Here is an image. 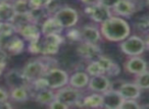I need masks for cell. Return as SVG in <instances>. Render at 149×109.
Returning a JSON list of instances; mask_svg holds the SVG:
<instances>
[{
	"mask_svg": "<svg viewBox=\"0 0 149 109\" xmlns=\"http://www.w3.org/2000/svg\"><path fill=\"white\" fill-rule=\"evenodd\" d=\"M102 37L109 42L120 43L131 35V26L124 17L111 15L100 25Z\"/></svg>",
	"mask_w": 149,
	"mask_h": 109,
	"instance_id": "obj_1",
	"label": "cell"
},
{
	"mask_svg": "<svg viewBox=\"0 0 149 109\" xmlns=\"http://www.w3.org/2000/svg\"><path fill=\"white\" fill-rule=\"evenodd\" d=\"M120 49L125 55L140 56L146 50L145 40L137 35H130L120 43Z\"/></svg>",
	"mask_w": 149,
	"mask_h": 109,
	"instance_id": "obj_2",
	"label": "cell"
},
{
	"mask_svg": "<svg viewBox=\"0 0 149 109\" xmlns=\"http://www.w3.org/2000/svg\"><path fill=\"white\" fill-rule=\"evenodd\" d=\"M82 98H83V95L81 93V90L74 88L70 85L58 89L55 92V99L63 102L68 107L80 106Z\"/></svg>",
	"mask_w": 149,
	"mask_h": 109,
	"instance_id": "obj_3",
	"label": "cell"
},
{
	"mask_svg": "<svg viewBox=\"0 0 149 109\" xmlns=\"http://www.w3.org/2000/svg\"><path fill=\"white\" fill-rule=\"evenodd\" d=\"M43 76L47 82L48 88L55 91L68 85V80H70V74L58 66L48 69Z\"/></svg>",
	"mask_w": 149,
	"mask_h": 109,
	"instance_id": "obj_4",
	"label": "cell"
},
{
	"mask_svg": "<svg viewBox=\"0 0 149 109\" xmlns=\"http://www.w3.org/2000/svg\"><path fill=\"white\" fill-rule=\"evenodd\" d=\"M65 42V38L62 34L42 36L41 38V55L53 56L59 52L62 44Z\"/></svg>",
	"mask_w": 149,
	"mask_h": 109,
	"instance_id": "obj_5",
	"label": "cell"
},
{
	"mask_svg": "<svg viewBox=\"0 0 149 109\" xmlns=\"http://www.w3.org/2000/svg\"><path fill=\"white\" fill-rule=\"evenodd\" d=\"M84 12L94 24H99V25H101L103 22L113 15L111 9L100 4L99 2L92 5H85Z\"/></svg>",
	"mask_w": 149,
	"mask_h": 109,
	"instance_id": "obj_6",
	"label": "cell"
},
{
	"mask_svg": "<svg viewBox=\"0 0 149 109\" xmlns=\"http://www.w3.org/2000/svg\"><path fill=\"white\" fill-rule=\"evenodd\" d=\"M0 46L8 55L11 56L19 55L25 51V49H27L26 41L19 34L10 36V37L6 38L4 40H1Z\"/></svg>",
	"mask_w": 149,
	"mask_h": 109,
	"instance_id": "obj_7",
	"label": "cell"
},
{
	"mask_svg": "<svg viewBox=\"0 0 149 109\" xmlns=\"http://www.w3.org/2000/svg\"><path fill=\"white\" fill-rule=\"evenodd\" d=\"M24 72V74L26 78L32 82V81L39 78L45 74V72L48 70L47 66L45 65L44 61L41 57L35 58V59H30L27 63L22 68Z\"/></svg>",
	"mask_w": 149,
	"mask_h": 109,
	"instance_id": "obj_8",
	"label": "cell"
},
{
	"mask_svg": "<svg viewBox=\"0 0 149 109\" xmlns=\"http://www.w3.org/2000/svg\"><path fill=\"white\" fill-rule=\"evenodd\" d=\"M56 19L60 23V25L63 27V29L76 27V25L79 22V12L77 9L72 8L70 6H62L55 15H53Z\"/></svg>",
	"mask_w": 149,
	"mask_h": 109,
	"instance_id": "obj_9",
	"label": "cell"
},
{
	"mask_svg": "<svg viewBox=\"0 0 149 109\" xmlns=\"http://www.w3.org/2000/svg\"><path fill=\"white\" fill-rule=\"evenodd\" d=\"M77 53L81 58L90 61V60H96L99 56H101L102 50L98 44L82 41L77 47Z\"/></svg>",
	"mask_w": 149,
	"mask_h": 109,
	"instance_id": "obj_10",
	"label": "cell"
},
{
	"mask_svg": "<svg viewBox=\"0 0 149 109\" xmlns=\"http://www.w3.org/2000/svg\"><path fill=\"white\" fill-rule=\"evenodd\" d=\"M5 83L9 89H13L17 87H28L31 82L26 78L22 68H13L5 74Z\"/></svg>",
	"mask_w": 149,
	"mask_h": 109,
	"instance_id": "obj_11",
	"label": "cell"
},
{
	"mask_svg": "<svg viewBox=\"0 0 149 109\" xmlns=\"http://www.w3.org/2000/svg\"><path fill=\"white\" fill-rule=\"evenodd\" d=\"M111 88V82L109 80V76H107L106 74L90 76L89 84L87 87L89 91L97 93H104Z\"/></svg>",
	"mask_w": 149,
	"mask_h": 109,
	"instance_id": "obj_12",
	"label": "cell"
},
{
	"mask_svg": "<svg viewBox=\"0 0 149 109\" xmlns=\"http://www.w3.org/2000/svg\"><path fill=\"white\" fill-rule=\"evenodd\" d=\"M125 70L130 74H137L148 69V63L144 58L140 56H131L124 64Z\"/></svg>",
	"mask_w": 149,
	"mask_h": 109,
	"instance_id": "obj_13",
	"label": "cell"
},
{
	"mask_svg": "<svg viewBox=\"0 0 149 109\" xmlns=\"http://www.w3.org/2000/svg\"><path fill=\"white\" fill-rule=\"evenodd\" d=\"M17 34L25 40L26 42L34 41V40H39L42 38V32L40 25L34 23H30L23 27L17 29Z\"/></svg>",
	"mask_w": 149,
	"mask_h": 109,
	"instance_id": "obj_14",
	"label": "cell"
},
{
	"mask_svg": "<svg viewBox=\"0 0 149 109\" xmlns=\"http://www.w3.org/2000/svg\"><path fill=\"white\" fill-rule=\"evenodd\" d=\"M103 95V107L107 109H120L122 106L124 97L120 95V91L109 89L106 92L102 93Z\"/></svg>",
	"mask_w": 149,
	"mask_h": 109,
	"instance_id": "obj_15",
	"label": "cell"
},
{
	"mask_svg": "<svg viewBox=\"0 0 149 109\" xmlns=\"http://www.w3.org/2000/svg\"><path fill=\"white\" fill-rule=\"evenodd\" d=\"M80 29H81L82 41L97 44L101 40L102 35L100 32V28L94 24H86Z\"/></svg>",
	"mask_w": 149,
	"mask_h": 109,
	"instance_id": "obj_16",
	"label": "cell"
},
{
	"mask_svg": "<svg viewBox=\"0 0 149 109\" xmlns=\"http://www.w3.org/2000/svg\"><path fill=\"white\" fill-rule=\"evenodd\" d=\"M137 10V5L134 0H120V2L112 9L113 13L118 17H131Z\"/></svg>",
	"mask_w": 149,
	"mask_h": 109,
	"instance_id": "obj_17",
	"label": "cell"
},
{
	"mask_svg": "<svg viewBox=\"0 0 149 109\" xmlns=\"http://www.w3.org/2000/svg\"><path fill=\"white\" fill-rule=\"evenodd\" d=\"M40 27H41V32L43 36L54 35V34H62L64 31L63 27L60 25V23L53 15H49L40 25Z\"/></svg>",
	"mask_w": 149,
	"mask_h": 109,
	"instance_id": "obj_18",
	"label": "cell"
},
{
	"mask_svg": "<svg viewBox=\"0 0 149 109\" xmlns=\"http://www.w3.org/2000/svg\"><path fill=\"white\" fill-rule=\"evenodd\" d=\"M120 91V95L124 97V99H136L138 100L141 97L142 90L139 88L136 83H124L118 89Z\"/></svg>",
	"mask_w": 149,
	"mask_h": 109,
	"instance_id": "obj_19",
	"label": "cell"
},
{
	"mask_svg": "<svg viewBox=\"0 0 149 109\" xmlns=\"http://www.w3.org/2000/svg\"><path fill=\"white\" fill-rule=\"evenodd\" d=\"M98 62L101 65L102 69L104 72V74H106L107 76H116L118 74H120V67L116 62H114L112 59L106 57L104 55H101L97 58Z\"/></svg>",
	"mask_w": 149,
	"mask_h": 109,
	"instance_id": "obj_20",
	"label": "cell"
},
{
	"mask_svg": "<svg viewBox=\"0 0 149 109\" xmlns=\"http://www.w3.org/2000/svg\"><path fill=\"white\" fill-rule=\"evenodd\" d=\"M90 81V76L86 72H76L70 76L68 85L79 90L87 88Z\"/></svg>",
	"mask_w": 149,
	"mask_h": 109,
	"instance_id": "obj_21",
	"label": "cell"
},
{
	"mask_svg": "<svg viewBox=\"0 0 149 109\" xmlns=\"http://www.w3.org/2000/svg\"><path fill=\"white\" fill-rule=\"evenodd\" d=\"M80 106L89 108H102L103 107V95L102 93L92 92V94L83 96Z\"/></svg>",
	"mask_w": 149,
	"mask_h": 109,
	"instance_id": "obj_22",
	"label": "cell"
},
{
	"mask_svg": "<svg viewBox=\"0 0 149 109\" xmlns=\"http://www.w3.org/2000/svg\"><path fill=\"white\" fill-rule=\"evenodd\" d=\"M32 96V92L28 87H17V88L9 89V99L13 102L25 103Z\"/></svg>",
	"mask_w": 149,
	"mask_h": 109,
	"instance_id": "obj_23",
	"label": "cell"
},
{
	"mask_svg": "<svg viewBox=\"0 0 149 109\" xmlns=\"http://www.w3.org/2000/svg\"><path fill=\"white\" fill-rule=\"evenodd\" d=\"M17 17V12L13 2L0 1V23H13Z\"/></svg>",
	"mask_w": 149,
	"mask_h": 109,
	"instance_id": "obj_24",
	"label": "cell"
},
{
	"mask_svg": "<svg viewBox=\"0 0 149 109\" xmlns=\"http://www.w3.org/2000/svg\"><path fill=\"white\" fill-rule=\"evenodd\" d=\"M35 102L39 103L41 105L48 106L52 101L55 99V90H52L50 88L44 89V90L38 91L33 96Z\"/></svg>",
	"mask_w": 149,
	"mask_h": 109,
	"instance_id": "obj_25",
	"label": "cell"
},
{
	"mask_svg": "<svg viewBox=\"0 0 149 109\" xmlns=\"http://www.w3.org/2000/svg\"><path fill=\"white\" fill-rule=\"evenodd\" d=\"M135 30L146 35L149 33V15H142L140 17H136L133 23Z\"/></svg>",
	"mask_w": 149,
	"mask_h": 109,
	"instance_id": "obj_26",
	"label": "cell"
},
{
	"mask_svg": "<svg viewBox=\"0 0 149 109\" xmlns=\"http://www.w3.org/2000/svg\"><path fill=\"white\" fill-rule=\"evenodd\" d=\"M15 34H17V31L13 23H0V41Z\"/></svg>",
	"mask_w": 149,
	"mask_h": 109,
	"instance_id": "obj_27",
	"label": "cell"
},
{
	"mask_svg": "<svg viewBox=\"0 0 149 109\" xmlns=\"http://www.w3.org/2000/svg\"><path fill=\"white\" fill-rule=\"evenodd\" d=\"M29 15H30V17H31L32 22H33L34 24H37V25H41V24L49 17L44 7L33 8L29 12Z\"/></svg>",
	"mask_w": 149,
	"mask_h": 109,
	"instance_id": "obj_28",
	"label": "cell"
},
{
	"mask_svg": "<svg viewBox=\"0 0 149 109\" xmlns=\"http://www.w3.org/2000/svg\"><path fill=\"white\" fill-rule=\"evenodd\" d=\"M85 72L89 74L90 76H99V74H104V72L102 69L101 65L99 64L98 60H90L88 61V64L86 65Z\"/></svg>",
	"mask_w": 149,
	"mask_h": 109,
	"instance_id": "obj_29",
	"label": "cell"
},
{
	"mask_svg": "<svg viewBox=\"0 0 149 109\" xmlns=\"http://www.w3.org/2000/svg\"><path fill=\"white\" fill-rule=\"evenodd\" d=\"M13 4L17 15H25V13H29L32 10L29 0H13Z\"/></svg>",
	"mask_w": 149,
	"mask_h": 109,
	"instance_id": "obj_30",
	"label": "cell"
},
{
	"mask_svg": "<svg viewBox=\"0 0 149 109\" xmlns=\"http://www.w3.org/2000/svg\"><path fill=\"white\" fill-rule=\"evenodd\" d=\"M64 38H65V40H68V41H70V42L80 43V42H82L81 29H78V28H76V27L65 29Z\"/></svg>",
	"mask_w": 149,
	"mask_h": 109,
	"instance_id": "obj_31",
	"label": "cell"
},
{
	"mask_svg": "<svg viewBox=\"0 0 149 109\" xmlns=\"http://www.w3.org/2000/svg\"><path fill=\"white\" fill-rule=\"evenodd\" d=\"M135 83L139 86L141 90H149V70L137 74L135 78Z\"/></svg>",
	"mask_w": 149,
	"mask_h": 109,
	"instance_id": "obj_32",
	"label": "cell"
},
{
	"mask_svg": "<svg viewBox=\"0 0 149 109\" xmlns=\"http://www.w3.org/2000/svg\"><path fill=\"white\" fill-rule=\"evenodd\" d=\"M62 6L63 5L60 0H47L44 5V8L47 11L48 15H54Z\"/></svg>",
	"mask_w": 149,
	"mask_h": 109,
	"instance_id": "obj_33",
	"label": "cell"
},
{
	"mask_svg": "<svg viewBox=\"0 0 149 109\" xmlns=\"http://www.w3.org/2000/svg\"><path fill=\"white\" fill-rule=\"evenodd\" d=\"M41 39L39 40H34V41H30L27 44V50L29 53L37 55V54H41Z\"/></svg>",
	"mask_w": 149,
	"mask_h": 109,
	"instance_id": "obj_34",
	"label": "cell"
},
{
	"mask_svg": "<svg viewBox=\"0 0 149 109\" xmlns=\"http://www.w3.org/2000/svg\"><path fill=\"white\" fill-rule=\"evenodd\" d=\"M141 105L136 99H125L122 103L120 109H139Z\"/></svg>",
	"mask_w": 149,
	"mask_h": 109,
	"instance_id": "obj_35",
	"label": "cell"
},
{
	"mask_svg": "<svg viewBox=\"0 0 149 109\" xmlns=\"http://www.w3.org/2000/svg\"><path fill=\"white\" fill-rule=\"evenodd\" d=\"M48 107L51 109H68V108H70L68 105L64 104V103L61 102V101L57 100V99H54V100L48 105Z\"/></svg>",
	"mask_w": 149,
	"mask_h": 109,
	"instance_id": "obj_36",
	"label": "cell"
},
{
	"mask_svg": "<svg viewBox=\"0 0 149 109\" xmlns=\"http://www.w3.org/2000/svg\"><path fill=\"white\" fill-rule=\"evenodd\" d=\"M118 2H120V0H99L100 4L104 5L105 7L111 9V10L114 8V6H116Z\"/></svg>",
	"mask_w": 149,
	"mask_h": 109,
	"instance_id": "obj_37",
	"label": "cell"
},
{
	"mask_svg": "<svg viewBox=\"0 0 149 109\" xmlns=\"http://www.w3.org/2000/svg\"><path fill=\"white\" fill-rule=\"evenodd\" d=\"M46 1H47V0H29L30 5H31L32 9H33V8H40V7H44Z\"/></svg>",
	"mask_w": 149,
	"mask_h": 109,
	"instance_id": "obj_38",
	"label": "cell"
},
{
	"mask_svg": "<svg viewBox=\"0 0 149 109\" xmlns=\"http://www.w3.org/2000/svg\"><path fill=\"white\" fill-rule=\"evenodd\" d=\"M9 99V92L3 89L2 87H0V102L3 101H7Z\"/></svg>",
	"mask_w": 149,
	"mask_h": 109,
	"instance_id": "obj_39",
	"label": "cell"
},
{
	"mask_svg": "<svg viewBox=\"0 0 149 109\" xmlns=\"http://www.w3.org/2000/svg\"><path fill=\"white\" fill-rule=\"evenodd\" d=\"M84 5H92L99 2V0H80Z\"/></svg>",
	"mask_w": 149,
	"mask_h": 109,
	"instance_id": "obj_40",
	"label": "cell"
},
{
	"mask_svg": "<svg viewBox=\"0 0 149 109\" xmlns=\"http://www.w3.org/2000/svg\"><path fill=\"white\" fill-rule=\"evenodd\" d=\"M145 44H146V49H149V33L146 34V37H145Z\"/></svg>",
	"mask_w": 149,
	"mask_h": 109,
	"instance_id": "obj_41",
	"label": "cell"
},
{
	"mask_svg": "<svg viewBox=\"0 0 149 109\" xmlns=\"http://www.w3.org/2000/svg\"><path fill=\"white\" fill-rule=\"evenodd\" d=\"M5 66H6V64H4V63H0V76H1V74H3V70H4Z\"/></svg>",
	"mask_w": 149,
	"mask_h": 109,
	"instance_id": "obj_42",
	"label": "cell"
},
{
	"mask_svg": "<svg viewBox=\"0 0 149 109\" xmlns=\"http://www.w3.org/2000/svg\"><path fill=\"white\" fill-rule=\"evenodd\" d=\"M0 1H7V2H13V0H0Z\"/></svg>",
	"mask_w": 149,
	"mask_h": 109,
	"instance_id": "obj_43",
	"label": "cell"
},
{
	"mask_svg": "<svg viewBox=\"0 0 149 109\" xmlns=\"http://www.w3.org/2000/svg\"><path fill=\"white\" fill-rule=\"evenodd\" d=\"M146 1H147V4L149 5V0H146Z\"/></svg>",
	"mask_w": 149,
	"mask_h": 109,
	"instance_id": "obj_44",
	"label": "cell"
},
{
	"mask_svg": "<svg viewBox=\"0 0 149 109\" xmlns=\"http://www.w3.org/2000/svg\"><path fill=\"white\" fill-rule=\"evenodd\" d=\"M1 50H2V48H1V46H0V51H1Z\"/></svg>",
	"mask_w": 149,
	"mask_h": 109,
	"instance_id": "obj_45",
	"label": "cell"
}]
</instances>
